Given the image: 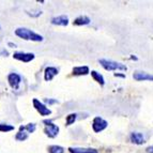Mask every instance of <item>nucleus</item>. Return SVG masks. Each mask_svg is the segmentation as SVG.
Returning a JSON list of instances; mask_svg holds the SVG:
<instances>
[{"instance_id":"14","label":"nucleus","mask_w":153,"mask_h":153,"mask_svg":"<svg viewBox=\"0 0 153 153\" xmlns=\"http://www.w3.org/2000/svg\"><path fill=\"white\" fill-rule=\"evenodd\" d=\"M73 74L87 75L89 74V68L88 66H76V68H73Z\"/></svg>"},{"instance_id":"22","label":"nucleus","mask_w":153,"mask_h":153,"mask_svg":"<svg viewBox=\"0 0 153 153\" xmlns=\"http://www.w3.org/2000/svg\"><path fill=\"white\" fill-rule=\"evenodd\" d=\"M147 153H153V146L147 148Z\"/></svg>"},{"instance_id":"18","label":"nucleus","mask_w":153,"mask_h":153,"mask_svg":"<svg viewBox=\"0 0 153 153\" xmlns=\"http://www.w3.org/2000/svg\"><path fill=\"white\" fill-rule=\"evenodd\" d=\"M28 135L29 134L27 132H25V131H19V132L15 135V139L18 141H24L28 138Z\"/></svg>"},{"instance_id":"17","label":"nucleus","mask_w":153,"mask_h":153,"mask_svg":"<svg viewBox=\"0 0 153 153\" xmlns=\"http://www.w3.org/2000/svg\"><path fill=\"white\" fill-rule=\"evenodd\" d=\"M48 152L49 153H64V149L61 146H49L48 147Z\"/></svg>"},{"instance_id":"20","label":"nucleus","mask_w":153,"mask_h":153,"mask_svg":"<svg viewBox=\"0 0 153 153\" xmlns=\"http://www.w3.org/2000/svg\"><path fill=\"white\" fill-rule=\"evenodd\" d=\"M76 114H70L69 116H66V125L73 124L75 122V120H76Z\"/></svg>"},{"instance_id":"12","label":"nucleus","mask_w":153,"mask_h":153,"mask_svg":"<svg viewBox=\"0 0 153 153\" xmlns=\"http://www.w3.org/2000/svg\"><path fill=\"white\" fill-rule=\"evenodd\" d=\"M70 153H99L95 149L91 148H69Z\"/></svg>"},{"instance_id":"19","label":"nucleus","mask_w":153,"mask_h":153,"mask_svg":"<svg viewBox=\"0 0 153 153\" xmlns=\"http://www.w3.org/2000/svg\"><path fill=\"white\" fill-rule=\"evenodd\" d=\"M14 130V126L7 123H0V132H10Z\"/></svg>"},{"instance_id":"21","label":"nucleus","mask_w":153,"mask_h":153,"mask_svg":"<svg viewBox=\"0 0 153 153\" xmlns=\"http://www.w3.org/2000/svg\"><path fill=\"white\" fill-rule=\"evenodd\" d=\"M44 102H45L46 104H54V103H58V101H57V100H51V99H45Z\"/></svg>"},{"instance_id":"23","label":"nucleus","mask_w":153,"mask_h":153,"mask_svg":"<svg viewBox=\"0 0 153 153\" xmlns=\"http://www.w3.org/2000/svg\"><path fill=\"white\" fill-rule=\"evenodd\" d=\"M8 45L10 46V47H14V48H15V47H16V45H15V44H13V43H9Z\"/></svg>"},{"instance_id":"16","label":"nucleus","mask_w":153,"mask_h":153,"mask_svg":"<svg viewBox=\"0 0 153 153\" xmlns=\"http://www.w3.org/2000/svg\"><path fill=\"white\" fill-rule=\"evenodd\" d=\"M91 75L92 77H93V79H94L95 82H99L101 86H103V85L105 84V80H104V77L102 76V75L100 74V73H97V71H92L91 72Z\"/></svg>"},{"instance_id":"2","label":"nucleus","mask_w":153,"mask_h":153,"mask_svg":"<svg viewBox=\"0 0 153 153\" xmlns=\"http://www.w3.org/2000/svg\"><path fill=\"white\" fill-rule=\"evenodd\" d=\"M100 64L104 68L106 71H115V70H121V71H126L128 68L122 63L112 61V60H107V59H100Z\"/></svg>"},{"instance_id":"7","label":"nucleus","mask_w":153,"mask_h":153,"mask_svg":"<svg viewBox=\"0 0 153 153\" xmlns=\"http://www.w3.org/2000/svg\"><path fill=\"white\" fill-rule=\"evenodd\" d=\"M13 58L16 59V60H19V61L23 62H30L31 60L34 59V55L31 54V53H23V51H17V53H14L13 54Z\"/></svg>"},{"instance_id":"6","label":"nucleus","mask_w":153,"mask_h":153,"mask_svg":"<svg viewBox=\"0 0 153 153\" xmlns=\"http://www.w3.org/2000/svg\"><path fill=\"white\" fill-rule=\"evenodd\" d=\"M8 82H9V85L11 86L12 89L17 90L18 88H19V85H21V82H22L21 75L16 74V73H11V74H9Z\"/></svg>"},{"instance_id":"10","label":"nucleus","mask_w":153,"mask_h":153,"mask_svg":"<svg viewBox=\"0 0 153 153\" xmlns=\"http://www.w3.org/2000/svg\"><path fill=\"white\" fill-rule=\"evenodd\" d=\"M131 141L136 145H143L145 143V137L141 133L139 132H133L131 134Z\"/></svg>"},{"instance_id":"9","label":"nucleus","mask_w":153,"mask_h":153,"mask_svg":"<svg viewBox=\"0 0 153 153\" xmlns=\"http://www.w3.org/2000/svg\"><path fill=\"white\" fill-rule=\"evenodd\" d=\"M51 24H53V25H58V26H66L69 24V17L66 15L56 16V17L51 18Z\"/></svg>"},{"instance_id":"5","label":"nucleus","mask_w":153,"mask_h":153,"mask_svg":"<svg viewBox=\"0 0 153 153\" xmlns=\"http://www.w3.org/2000/svg\"><path fill=\"white\" fill-rule=\"evenodd\" d=\"M33 107L38 110V112L41 116H48L51 114V110L47 108L42 102H40L38 99H33Z\"/></svg>"},{"instance_id":"11","label":"nucleus","mask_w":153,"mask_h":153,"mask_svg":"<svg viewBox=\"0 0 153 153\" xmlns=\"http://www.w3.org/2000/svg\"><path fill=\"white\" fill-rule=\"evenodd\" d=\"M133 77H134V79L139 80V82H141V80H153V75L148 74L146 72H136V73H134Z\"/></svg>"},{"instance_id":"3","label":"nucleus","mask_w":153,"mask_h":153,"mask_svg":"<svg viewBox=\"0 0 153 153\" xmlns=\"http://www.w3.org/2000/svg\"><path fill=\"white\" fill-rule=\"evenodd\" d=\"M45 123V128H44V133L46 136H48L49 138H55L59 133V126L53 123L51 120H44Z\"/></svg>"},{"instance_id":"1","label":"nucleus","mask_w":153,"mask_h":153,"mask_svg":"<svg viewBox=\"0 0 153 153\" xmlns=\"http://www.w3.org/2000/svg\"><path fill=\"white\" fill-rule=\"evenodd\" d=\"M15 34L18 38L24 39L26 41H33V42H42L43 41V36L38 34V33L33 32L32 30L27 28H17L15 30Z\"/></svg>"},{"instance_id":"4","label":"nucleus","mask_w":153,"mask_h":153,"mask_svg":"<svg viewBox=\"0 0 153 153\" xmlns=\"http://www.w3.org/2000/svg\"><path fill=\"white\" fill-rule=\"evenodd\" d=\"M107 125H108L107 121H105L101 117H95L93 119V122H92V128H93V131L95 133L102 132L103 130H105V128H107Z\"/></svg>"},{"instance_id":"13","label":"nucleus","mask_w":153,"mask_h":153,"mask_svg":"<svg viewBox=\"0 0 153 153\" xmlns=\"http://www.w3.org/2000/svg\"><path fill=\"white\" fill-rule=\"evenodd\" d=\"M90 18L88 17V16H78L77 18H75L74 22H73V24L76 26H85V25H88V24H90Z\"/></svg>"},{"instance_id":"8","label":"nucleus","mask_w":153,"mask_h":153,"mask_svg":"<svg viewBox=\"0 0 153 153\" xmlns=\"http://www.w3.org/2000/svg\"><path fill=\"white\" fill-rule=\"evenodd\" d=\"M58 69L57 68H54V66H47L44 71V79L46 82H49L51 79L54 78L57 74H58Z\"/></svg>"},{"instance_id":"15","label":"nucleus","mask_w":153,"mask_h":153,"mask_svg":"<svg viewBox=\"0 0 153 153\" xmlns=\"http://www.w3.org/2000/svg\"><path fill=\"white\" fill-rule=\"evenodd\" d=\"M19 131H25L28 134H30V133H33L36 131V124L34 123H28V124L26 125H21L19 126Z\"/></svg>"}]
</instances>
